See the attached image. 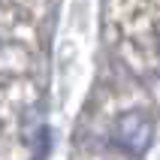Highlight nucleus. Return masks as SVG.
<instances>
[{
    "label": "nucleus",
    "mask_w": 160,
    "mask_h": 160,
    "mask_svg": "<svg viewBox=\"0 0 160 160\" xmlns=\"http://www.w3.org/2000/svg\"><path fill=\"white\" fill-rule=\"evenodd\" d=\"M115 139L124 148H145V145L151 142V121L139 112H130L118 121V130H115Z\"/></svg>",
    "instance_id": "obj_1"
}]
</instances>
